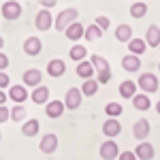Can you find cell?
<instances>
[{"label":"cell","instance_id":"484cf974","mask_svg":"<svg viewBox=\"0 0 160 160\" xmlns=\"http://www.w3.org/2000/svg\"><path fill=\"white\" fill-rule=\"evenodd\" d=\"M132 105H135V109H139V111H148L149 105H152L149 94H137L135 98H132Z\"/></svg>","mask_w":160,"mask_h":160},{"label":"cell","instance_id":"8992f818","mask_svg":"<svg viewBox=\"0 0 160 160\" xmlns=\"http://www.w3.org/2000/svg\"><path fill=\"white\" fill-rule=\"evenodd\" d=\"M19 15H22V4L19 2H15V0H7L4 4H2V17L4 19H19Z\"/></svg>","mask_w":160,"mask_h":160},{"label":"cell","instance_id":"e0dca14e","mask_svg":"<svg viewBox=\"0 0 160 160\" xmlns=\"http://www.w3.org/2000/svg\"><path fill=\"white\" fill-rule=\"evenodd\" d=\"M137 83L132 81V79H126V81H122L120 83V96L122 98H135L137 96Z\"/></svg>","mask_w":160,"mask_h":160},{"label":"cell","instance_id":"1f68e13d","mask_svg":"<svg viewBox=\"0 0 160 160\" xmlns=\"http://www.w3.org/2000/svg\"><path fill=\"white\" fill-rule=\"evenodd\" d=\"M102 37V30H100L96 24H92V26H88L86 28V38L88 41H96V38Z\"/></svg>","mask_w":160,"mask_h":160},{"label":"cell","instance_id":"ac0fdd59","mask_svg":"<svg viewBox=\"0 0 160 160\" xmlns=\"http://www.w3.org/2000/svg\"><path fill=\"white\" fill-rule=\"evenodd\" d=\"M64 37L71 38V41H79L81 37H86V28L81 26V22H75L73 26H68V28H66Z\"/></svg>","mask_w":160,"mask_h":160},{"label":"cell","instance_id":"7402d4cb","mask_svg":"<svg viewBox=\"0 0 160 160\" xmlns=\"http://www.w3.org/2000/svg\"><path fill=\"white\" fill-rule=\"evenodd\" d=\"M64 71H66V64H64V60H51L49 64H47V75L49 77H62L64 75Z\"/></svg>","mask_w":160,"mask_h":160},{"label":"cell","instance_id":"6da1fadb","mask_svg":"<svg viewBox=\"0 0 160 160\" xmlns=\"http://www.w3.org/2000/svg\"><path fill=\"white\" fill-rule=\"evenodd\" d=\"M77 17H79V11H77V9H64V11H60L58 17L53 19V28L60 30V32H66V28L73 26L75 22H77Z\"/></svg>","mask_w":160,"mask_h":160},{"label":"cell","instance_id":"5bb4252c","mask_svg":"<svg viewBox=\"0 0 160 160\" xmlns=\"http://www.w3.org/2000/svg\"><path fill=\"white\" fill-rule=\"evenodd\" d=\"M30 98H32V102H37V105H47L49 102V88H45V86L34 88L32 94H30Z\"/></svg>","mask_w":160,"mask_h":160},{"label":"cell","instance_id":"ee69618b","mask_svg":"<svg viewBox=\"0 0 160 160\" xmlns=\"http://www.w3.org/2000/svg\"><path fill=\"white\" fill-rule=\"evenodd\" d=\"M0 139H2V132H0Z\"/></svg>","mask_w":160,"mask_h":160},{"label":"cell","instance_id":"7a4b0ae2","mask_svg":"<svg viewBox=\"0 0 160 160\" xmlns=\"http://www.w3.org/2000/svg\"><path fill=\"white\" fill-rule=\"evenodd\" d=\"M137 86H139V90H143V94H152V92L158 90V77L152 73H143L139 77Z\"/></svg>","mask_w":160,"mask_h":160},{"label":"cell","instance_id":"277c9868","mask_svg":"<svg viewBox=\"0 0 160 160\" xmlns=\"http://www.w3.org/2000/svg\"><path fill=\"white\" fill-rule=\"evenodd\" d=\"M81 100H83L81 90H79V88H68V90H66V96H64V107L75 111V109H79Z\"/></svg>","mask_w":160,"mask_h":160},{"label":"cell","instance_id":"30bf717a","mask_svg":"<svg viewBox=\"0 0 160 160\" xmlns=\"http://www.w3.org/2000/svg\"><path fill=\"white\" fill-rule=\"evenodd\" d=\"M120 132H122V124L118 122V120L109 118L107 122H102V135H105V137L113 139V137H118Z\"/></svg>","mask_w":160,"mask_h":160},{"label":"cell","instance_id":"d590c367","mask_svg":"<svg viewBox=\"0 0 160 160\" xmlns=\"http://www.w3.org/2000/svg\"><path fill=\"white\" fill-rule=\"evenodd\" d=\"M9 83H11L9 75L4 73V71H0V90H2V88H9Z\"/></svg>","mask_w":160,"mask_h":160},{"label":"cell","instance_id":"5b68a950","mask_svg":"<svg viewBox=\"0 0 160 160\" xmlns=\"http://www.w3.org/2000/svg\"><path fill=\"white\" fill-rule=\"evenodd\" d=\"M149 132H152V124H149V120H145V118H141V120H137V122L132 124V137L139 139V143H141L143 139H148Z\"/></svg>","mask_w":160,"mask_h":160},{"label":"cell","instance_id":"b9f144b4","mask_svg":"<svg viewBox=\"0 0 160 160\" xmlns=\"http://www.w3.org/2000/svg\"><path fill=\"white\" fill-rule=\"evenodd\" d=\"M156 111H158V113H160V100H158V102H156Z\"/></svg>","mask_w":160,"mask_h":160},{"label":"cell","instance_id":"cb8c5ba5","mask_svg":"<svg viewBox=\"0 0 160 160\" xmlns=\"http://www.w3.org/2000/svg\"><path fill=\"white\" fill-rule=\"evenodd\" d=\"M130 15H132V19H141V17H145L148 15V2H132L130 4Z\"/></svg>","mask_w":160,"mask_h":160},{"label":"cell","instance_id":"9c48e42d","mask_svg":"<svg viewBox=\"0 0 160 160\" xmlns=\"http://www.w3.org/2000/svg\"><path fill=\"white\" fill-rule=\"evenodd\" d=\"M41 152L43 154H53L56 149H58V137L53 135V132H47V135L41 139Z\"/></svg>","mask_w":160,"mask_h":160},{"label":"cell","instance_id":"44dd1931","mask_svg":"<svg viewBox=\"0 0 160 160\" xmlns=\"http://www.w3.org/2000/svg\"><path fill=\"white\" fill-rule=\"evenodd\" d=\"M94 73H96V71H94V66H92V62H90V60H83V62L77 64V75H79L83 81L92 79V75H94Z\"/></svg>","mask_w":160,"mask_h":160},{"label":"cell","instance_id":"836d02e7","mask_svg":"<svg viewBox=\"0 0 160 160\" xmlns=\"http://www.w3.org/2000/svg\"><path fill=\"white\" fill-rule=\"evenodd\" d=\"M109 79H111V71H105V73L98 75V79H96V81H98L100 86H105V83H109Z\"/></svg>","mask_w":160,"mask_h":160},{"label":"cell","instance_id":"3957f363","mask_svg":"<svg viewBox=\"0 0 160 160\" xmlns=\"http://www.w3.org/2000/svg\"><path fill=\"white\" fill-rule=\"evenodd\" d=\"M120 148H118V143L113 141V139H107V141H102L100 143V158L102 160H115L120 158Z\"/></svg>","mask_w":160,"mask_h":160},{"label":"cell","instance_id":"52a82bcc","mask_svg":"<svg viewBox=\"0 0 160 160\" xmlns=\"http://www.w3.org/2000/svg\"><path fill=\"white\" fill-rule=\"evenodd\" d=\"M53 19H56V17L49 13V9H41V11L37 13V17H34V26H37L38 30L45 32V30H49L51 26H53Z\"/></svg>","mask_w":160,"mask_h":160},{"label":"cell","instance_id":"4316f807","mask_svg":"<svg viewBox=\"0 0 160 160\" xmlns=\"http://www.w3.org/2000/svg\"><path fill=\"white\" fill-rule=\"evenodd\" d=\"M92 66H94V71H96V73H105V71H111L109 68V62L105 60V58H102V56H98V53H96V56H92Z\"/></svg>","mask_w":160,"mask_h":160},{"label":"cell","instance_id":"4dcf8cb0","mask_svg":"<svg viewBox=\"0 0 160 160\" xmlns=\"http://www.w3.org/2000/svg\"><path fill=\"white\" fill-rule=\"evenodd\" d=\"M24 118H26V107H24V105H13L11 120H13V122H22Z\"/></svg>","mask_w":160,"mask_h":160},{"label":"cell","instance_id":"f6af8a7d","mask_svg":"<svg viewBox=\"0 0 160 160\" xmlns=\"http://www.w3.org/2000/svg\"><path fill=\"white\" fill-rule=\"evenodd\" d=\"M158 71H160V64H158Z\"/></svg>","mask_w":160,"mask_h":160},{"label":"cell","instance_id":"4fadbf2b","mask_svg":"<svg viewBox=\"0 0 160 160\" xmlns=\"http://www.w3.org/2000/svg\"><path fill=\"white\" fill-rule=\"evenodd\" d=\"M64 102L62 100H49L47 105H45V113H47V118H51V120H56V118H60L62 113H64Z\"/></svg>","mask_w":160,"mask_h":160},{"label":"cell","instance_id":"bcb514c9","mask_svg":"<svg viewBox=\"0 0 160 160\" xmlns=\"http://www.w3.org/2000/svg\"><path fill=\"white\" fill-rule=\"evenodd\" d=\"M158 49H160V47H158Z\"/></svg>","mask_w":160,"mask_h":160},{"label":"cell","instance_id":"7c38bea8","mask_svg":"<svg viewBox=\"0 0 160 160\" xmlns=\"http://www.w3.org/2000/svg\"><path fill=\"white\" fill-rule=\"evenodd\" d=\"M41 38L38 37H28L24 41V53L26 56H38L41 53Z\"/></svg>","mask_w":160,"mask_h":160},{"label":"cell","instance_id":"f546056e","mask_svg":"<svg viewBox=\"0 0 160 160\" xmlns=\"http://www.w3.org/2000/svg\"><path fill=\"white\" fill-rule=\"evenodd\" d=\"M122 111H124V107L120 102H109V105L105 107V113H107L109 118H113V120H118V118L122 115Z\"/></svg>","mask_w":160,"mask_h":160},{"label":"cell","instance_id":"ab89813d","mask_svg":"<svg viewBox=\"0 0 160 160\" xmlns=\"http://www.w3.org/2000/svg\"><path fill=\"white\" fill-rule=\"evenodd\" d=\"M7 98H9V94H4V92L0 90V107H2V105L7 102Z\"/></svg>","mask_w":160,"mask_h":160},{"label":"cell","instance_id":"d6986e66","mask_svg":"<svg viewBox=\"0 0 160 160\" xmlns=\"http://www.w3.org/2000/svg\"><path fill=\"white\" fill-rule=\"evenodd\" d=\"M115 38L120 41V43H130L132 41V28L128 24H120L118 28H115Z\"/></svg>","mask_w":160,"mask_h":160},{"label":"cell","instance_id":"e575fe53","mask_svg":"<svg viewBox=\"0 0 160 160\" xmlns=\"http://www.w3.org/2000/svg\"><path fill=\"white\" fill-rule=\"evenodd\" d=\"M9 118H11V109H7V107L2 105V107H0V124H2V122H7Z\"/></svg>","mask_w":160,"mask_h":160},{"label":"cell","instance_id":"8fae6325","mask_svg":"<svg viewBox=\"0 0 160 160\" xmlns=\"http://www.w3.org/2000/svg\"><path fill=\"white\" fill-rule=\"evenodd\" d=\"M154 145L152 143H148V141H141L139 145H137V149H135V156L139 160H152L154 158Z\"/></svg>","mask_w":160,"mask_h":160},{"label":"cell","instance_id":"ffe728a7","mask_svg":"<svg viewBox=\"0 0 160 160\" xmlns=\"http://www.w3.org/2000/svg\"><path fill=\"white\" fill-rule=\"evenodd\" d=\"M9 98L13 100V102H24L26 98H28V90H26V86H13L9 88Z\"/></svg>","mask_w":160,"mask_h":160},{"label":"cell","instance_id":"603a6c76","mask_svg":"<svg viewBox=\"0 0 160 160\" xmlns=\"http://www.w3.org/2000/svg\"><path fill=\"white\" fill-rule=\"evenodd\" d=\"M148 49V43H145V38H132L130 43H128V51L132 53V56H141V53H145Z\"/></svg>","mask_w":160,"mask_h":160},{"label":"cell","instance_id":"f1b7e54d","mask_svg":"<svg viewBox=\"0 0 160 160\" xmlns=\"http://www.w3.org/2000/svg\"><path fill=\"white\" fill-rule=\"evenodd\" d=\"M98 81L96 79H88V81H83V86H81V94L83 96H94L96 92H98Z\"/></svg>","mask_w":160,"mask_h":160},{"label":"cell","instance_id":"f35d334b","mask_svg":"<svg viewBox=\"0 0 160 160\" xmlns=\"http://www.w3.org/2000/svg\"><path fill=\"white\" fill-rule=\"evenodd\" d=\"M9 66V58H7V53H0V71H4Z\"/></svg>","mask_w":160,"mask_h":160},{"label":"cell","instance_id":"2e32d148","mask_svg":"<svg viewBox=\"0 0 160 160\" xmlns=\"http://www.w3.org/2000/svg\"><path fill=\"white\" fill-rule=\"evenodd\" d=\"M122 68H124V71H128V73L139 71V68H141V58H139V56H132V53L124 56V58H122Z\"/></svg>","mask_w":160,"mask_h":160},{"label":"cell","instance_id":"8d00e7d4","mask_svg":"<svg viewBox=\"0 0 160 160\" xmlns=\"http://www.w3.org/2000/svg\"><path fill=\"white\" fill-rule=\"evenodd\" d=\"M37 2L43 7V9H51V7H56V4H58V0H37Z\"/></svg>","mask_w":160,"mask_h":160},{"label":"cell","instance_id":"7bdbcfd3","mask_svg":"<svg viewBox=\"0 0 160 160\" xmlns=\"http://www.w3.org/2000/svg\"><path fill=\"white\" fill-rule=\"evenodd\" d=\"M130 2H139V0H130Z\"/></svg>","mask_w":160,"mask_h":160},{"label":"cell","instance_id":"d4e9b609","mask_svg":"<svg viewBox=\"0 0 160 160\" xmlns=\"http://www.w3.org/2000/svg\"><path fill=\"white\" fill-rule=\"evenodd\" d=\"M38 120H28V122H24V126H22V135L24 137H34V135H38Z\"/></svg>","mask_w":160,"mask_h":160},{"label":"cell","instance_id":"9a60e30c","mask_svg":"<svg viewBox=\"0 0 160 160\" xmlns=\"http://www.w3.org/2000/svg\"><path fill=\"white\" fill-rule=\"evenodd\" d=\"M145 43L149 47H160V28L156 24H152L145 30Z\"/></svg>","mask_w":160,"mask_h":160},{"label":"cell","instance_id":"83f0119b","mask_svg":"<svg viewBox=\"0 0 160 160\" xmlns=\"http://www.w3.org/2000/svg\"><path fill=\"white\" fill-rule=\"evenodd\" d=\"M68 56H71V58H73V60L77 62V64H79V62H83V60H86L88 49L83 47V45H73V47H71V51H68Z\"/></svg>","mask_w":160,"mask_h":160},{"label":"cell","instance_id":"ba28073f","mask_svg":"<svg viewBox=\"0 0 160 160\" xmlns=\"http://www.w3.org/2000/svg\"><path fill=\"white\" fill-rule=\"evenodd\" d=\"M43 81V73L38 68H28L24 73V86L26 88H38Z\"/></svg>","mask_w":160,"mask_h":160},{"label":"cell","instance_id":"60d3db41","mask_svg":"<svg viewBox=\"0 0 160 160\" xmlns=\"http://www.w3.org/2000/svg\"><path fill=\"white\" fill-rule=\"evenodd\" d=\"M2 47H4V38L0 37V49H2Z\"/></svg>","mask_w":160,"mask_h":160},{"label":"cell","instance_id":"74e56055","mask_svg":"<svg viewBox=\"0 0 160 160\" xmlns=\"http://www.w3.org/2000/svg\"><path fill=\"white\" fill-rule=\"evenodd\" d=\"M118 160H137V156H135V152H122Z\"/></svg>","mask_w":160,"mask_h":160},{"label":"cell","instance_id":"d6a6232c","mask_svg":"<svg viewBox=\"0 0 160 160\" xmlns=\"http://www.w3.org/2000/svg\"><path fill=\"white\" fill-rule=\"evenodd\" d=\"M94 24L98 26L100 30H102V32H105V30H107V28H109V17H105V15H98V17H96V22H94Z\"/></svg>","mask_w":160,"mask_h":160}]
</instances>
